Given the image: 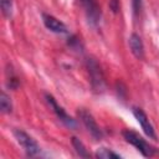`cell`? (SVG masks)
Masks as SVG:
<instances>
[{
	"mask_svg": "<svg viewBox=\"0 0 159 159\" xmlns=\"http://www.w3.org/2000/svg\"><path fill=\"white\" fill-rule=\"evenodd\" d=\"M86 65H87L89 81H91V86H92L93 91L97 92V93L104 92V89H106V80H104V75H103L102 68L98 65V62L94 58L89 57V58H87Z\"/></svg>",
	"mask_w": 159,
	"mask_h": 159,
	"instance_id": "obj_1",
	"label": "cell"
},
{
	"mask_svg": "<svg viewBox=\"0 0 159 159\" xmlns=\"http://www.w3.org/2000/svg\"><path fill=\"white\" fill-rule=\"evenodd\" d=\"M123 137H124V139L129 143V144H132L133 147H135L144 157H152V155H154L155 154V149L150 145V144H148L147 142H145V139H143L138 133H135V132H133V130H130V129H125V130H123Z\"/></svg>",
	"mask_w": 159,
	"mask_h": 159,
	"instance_id": "obj_2",
	"label": "cell"
},
{
	"mask_svg": "<svg viewBox=\"0 0 159 159\" xmlns=\"http://www.w3.org/2000/svg\"><path fill=\"white\" fill-rule=\"evenodd\" d=\"M14 137L16 138L17 143L24 148V150L26 152V154L29 157H35L39 154V152H40L39 144L27 133H25L21 129H14Z\"/></svg>",
	"mask_w": 159,
	"mask_h": 159,
	"instance_id": "obj_3",
	"label": "cell"
},
{
	"mask_svg": "<svg viewBox=\"0 0 159 159\" xmlns=\"http://www.w3.org/2000/svg\"><path fill=\"white\" fill-rule=\"evenodd\" d=\"M45 97H46V101H47L48 106L52 108V111H53L55 114L57 116V118H58L66 127H68L70 129H76V128H77V123H76V120H75L72 117H70V116L66 113V111H65L61 106L57 104L56 99H55L51 94H48V93H46Z\"/></svg>",
	"mask_w": 159,
	"mask_h": 159,
	"instance_id": "obj_4",
	"label": "cell"
},
{
	"mask_svg": "<svg viewBox=\"0 0 159 159\" xmlns=\"http://www.w3.org/2000/svg\"><path fill=\"white\" fill-rule=\"evenodd\" d=\"M77 113H78V117H80L81 122L83 123V125L86 127V129L89 132V134L94 139H97V140L102 139V137H103L102 129L98 127V124H97L96 119L93 118V116L88 111H86V109H80Z\"/></svg>",
	"mask_w": 159,
	"mask_h": 159,
	"instance_id": "obj_5",
	"label": "cell"
},
{
	"mask_svg": "<svg viewBox=\"0 0 159 159\" xmlns=\"http://www.w3.org/2000/svg\"><path fill=\"white\" fill-rule=\"evenodd\" d=\"M80 1L84 9L88 24L92 26H97L101 21V9L97 0H80Z\"/></svg>",
	"mask_w": 159,
	"mask_h": 159,
	"instance_id": "obj_6",
	"label": "cell"
},
{
	"mask_svg": "<svg viewBox=\"0 0 159 159\" xmlns=\"http://www.w3.org/2000/svg\"><path fill=\"white\" fill-rule=\"evenodd\" d=\"M133 114H134L135 119L138 120V123L140 124V127H142L143 132L145 133V135H147V137H149L150 139L157 140L155 130H154V128H153L152 123L149 122L148 116L144 113V111H143V109H140V108H138V107H133Z\"/></svg>",
	"mask_w": 159,
	"mask_h": 159,
	"instance_id": "obj_7",
	"label": "cell"
},
{
	"mask_svg": "<svg viewBox=\"0 0 159 159\" xmlns=\"http://www.w3.org/2000/svg\"><path fill=\"white\" fill-rule=\"evenodd\" d=\"M42 19H43L45 26H46L50 31L56 32V34H66V32H67L66 25H65L62 21H60L58 19H56L55 16L43 14V15H42Z\"/></svg>",
	"mask_w": 159,
	"mask_h": 159,
	"instance_id": "obj_8",
	"label": "cell"
},
{
	"mask_svg": "<svg viewBox=\"0 0 159 159\" xmlns=\"http://www.w3.org/2000/svg\"><path fill=\"white\" fill-rule=\"evenodd\" d=\"M128 43H129V47H130L132 53L138 60H143L144 58V45H143V41H142L140 36L137 35V34H132L129 36Z\"/></svg>",
	"mask_w": 159,
	"mask_h": 159,
	"instance_id": "obj_9",
	"label": "cell"
},
{
	"mask_svg": "<svg viewBox=\"0 0 159 159\" xmlns=\"http://www.w3.org/2000/svg\"><path fill=\"white\" fill-rule=\"evenodd\" d=\"M71 142H72V145H73L76 153L80 157H82V158H89V153L87 152V149H86L84 144L81 142V139H78L77 137H72L71 138Z\"/></svg>",
	"mask_w": 159,
	"mask_h": 159,
	"instance_id": "obj_10",
	"label": "cell"
},
{
	"mask_svg": "<svg viewBox=\"0 0 159 159\" xmlns=\"http://www.w3.org/2000/svg\"><path fill=\"white\" fill-rule=\"evenodd\" d=\"M96 158H98V159H120L122 157L107 148H99L96 152Z\"/></svg>",
	"mask_w": 159,
	"mask_h": 159,
	"instance_id": "obj_11",
	"label": "cell"
},
{
	"mask_svg": "<svg viewBox=\"0 0 159 159\" xmlns=\"http://www.w3.org/2000/svg\"><path fill=\"white\" fill-rule=\"evenodd\" d=\"M0 108H1V112H4V113H11V111H12L11 99L5 92H1V94H0Z\"/></svg>",
	"mask_w": 159,
	"mask_h": 159,
	"instance_id": "obj_12",
	"label": "cell"
},
{
	"mask_svg": "<svg viewBox=\"0 0 159 159\" xmlns=\"http://www.w3.org/2000/svg\"><path fill=\"white\" fill-rule=\"evenodd\" d=\"M1 10L5 17H11L12 15V0H0Z\"/></svg>",
	"mask_w": 159,
	"mask_h": 159,
	"instance_id": "obj_13",
	"label": "cell"
},
{
	"mask_svg": "<svg viewBox=\"0 0 159 159\" xmlns=\"http://www.w3.org/2000/svg\"><path fill=\"white\" fill-rule=\"evenodd\" d=\"M132 7L134 15H138L142 10V0H132Z\"/></svg>",
	"mask_w": 159,
	"mask_h": 159,
	"instance_id": "obj_14",
	"label": "cell"
},
{
	"mask_svg": "<svg viewBox=\"0 0 159 159\" xmlns=\"http://www.w3.org/2000/svg\"><path fill=\"white\" fill-rule=\"evenodd\" d=\"M109 7L113 12H118L119 10V0H109Z\"/></svg>",
	"mask_w": 159,
	"mask_h": 159,
	"instance_id": "obj_15",
	"label": "cell"
}]
</instances>
